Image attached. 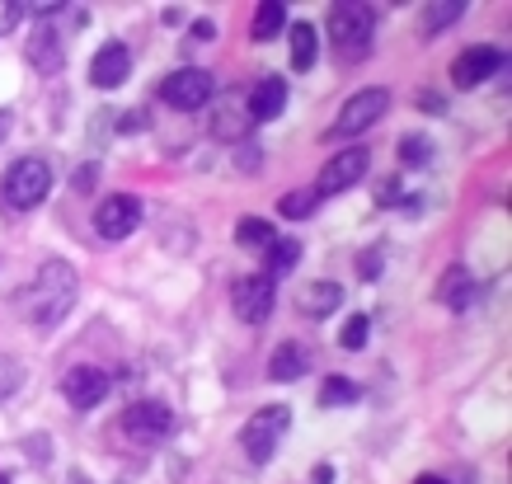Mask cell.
I'll use <instances>...</instances> for the list:
<instances>
[{
  "mask_svg": "<svg viewBox=\"0 0 512 484\" xmlns=\"http://www.w3.org/2000/svg\"><path fill=\"white\" fill-rule=\"evenodd\" d=\"M287 428H292V409H287V405H268V409H259V414L245 423L240 447H245V456L254 461V466H264V461H273L278 442L287 438Z\"/></svg>",
  "mask_w": 512,
  "mask_h": 484,
  "instance_id": "277c9868",
  "label": "cell"
},
{
  "mask_svg": "<svg viewBox=\"0 0 512 484\" xmlns=\"http://www.w3.org/2000/svg\"><path fill=\"white\" fill-rule=\"evenodd\" d=\"M24 19V0H0V33H15Z\"/></svg>",
  "mask_w": 512,
  "mask_h": 484,
  "instance_id": "f1b7e54d",
  "label": "cell"
},
{
  "mask_svg": "<svg viewBox=\"0 0 512 484\" xmlns=\"http://www.w3.org/2000/svg\"><path fill=\"white\" fill-rule=\"evenodd\" d=\"M141 123H146V113H141V109L123 113V132H141Z\"/></svg>",
  "mask_w": 512,
  "mask_h": 484,
  "instance_id": "836d02e7",
  "label": "cell"
},
{
  "mask_svg": "<svg viewBox=\"0 0 512 484\" xmlns=\"http://www.w3.org/2000/svg\"><path fill=\"white\" fill-rule=\"evenodd\" d=\"M94 179H99V165H85V170L76 174V193H90Z\"/></svg>",
  "mask_w": 512,
  "mask_h": 484,
  "instance_id": "d6a6232c",
  "label": "cell"
},
{
  "mask_svg": "<svg viewBox=\"0 0 512 484\" xmlns=\"http://www.w3.org/2000/svg\"><path fill=\"white\" fill-rule=\"evenodd\" d=\"M381 259H386L381 250H367V254H362V278H367V282L381 278Z\"/></svg>",
  "mask_w": 512,
  "mask_h": 484,
  "instance_id": "4dcf8cb0",
  "label": "cell"
},
{
  "mask_svg": "<svg viewBox=\"0 0 512 484\" xmlns=\"http://www.w3.org/2000/svg\"><path fill=\"white\" fill-rule=\"evenodd\" d=\"M109 372H104V367H90V362H80V367H71V372L62 376V400L71 409H80V414H85V409H94V405H104V400H109Z\"/></svg>",
  "mask_w": 512,
  "mask_h": 484,
  "instance_id": "8fae6325",
  "label": "cell"
},
{
  "mask_svg": "<svg viewBox=\"0 0 512 484\" xmlns=\"http://www.w3.org/2000/svg\"><path fill=\"white\" fill-rule=\"evenodd\" d=\"M311 372V348L287 339V344L273 348V358H268V376L273 381H301V376Z\"/></svg>",
  "mask_w": 512,
  "mask_h": 484,
  "instance_id": "e0dca14e",
  "label": "cell"
},
{
  "mask_svg": "<svg viewBox=\"0 0 512 484\" xmlns=\"http://www.w3.org/2000/svg\"><path fill=\"white\" fill-rule=\"evenodd\" d=\"M0 484H10V475H0Z\"/></svg>",
  "mask_w": 512,
  "mask_h": 484,
  "instance_id": "74e56055",
  "label": "cell"
},
{
  "mask_svg": "<svg viewBox=\"0 0 512 484\" xmlns=\"http://www.w3.org/2000/svg\"><path fill=\"white\" fill-rule=\"evenodd\" d=\"M287 29V5H282V0H264V5H259V10H254V38H259V43H268V38H278V33Z\"/></svg>",
  "mask_w": 512,
  "mask_h": 484,
  "instance_id": "44dd1931",
  "label": "cell"
},
{
  "mask_svg": "<svg viewBox=\"0 0 512 484\" xmlns=\"http://www.w3.org/2000/svg\"><path fill=\"white\" fill-rule=\"evenodd\" d=\"M470 5L466 0H437V5H428V15H423V29L428 33H442L447 24H456V19L466 15Z\"/></svg>",
  "mask_w": 512,
  "mask_h": 484,
  "instance_id": "cb8c5ba5",
  "label": "cell"
},
{
  "mask_svg": "<svg viewBox=\"0 0 512 484\" xmlns=\"http://www.w3.org/2000/svg\"><path fill=\"white\" fill-rule=\"evenodd\" d=\"M24 376H29V367L15 358V353H0V400H10V395H19V386H24Z\"/></svg>",
  "mask_w": 512,
  "mask_h": 484,
  "instance_id": "d4e9b609",
  "label": "cell"
},
{
  "mask_svg": "<svg viewBox=\"0 0 512 484\" xmlns=\"http://www.w3.org/2000/svg\"><path fill=\"white\" fill-rule=\"evenodd\" d=\"M508 66V52L494 43H480V47H466L456 62H451V85L456 90H475V85H484V80L494 76V71H503Z\"/></svg>",
  "mask_w": 512,
  "mask_h": 484,
  "instance_id": "30bf717a",
  "label": "cell"
},
{
  "mask_svg": "<svg viewBox=\"0 0 512 484\" xmlns=\"http://www.w3.org/2000/svg\"><path fill=\"white\" fill-rule=\"evenodd\" d=\"M66 484H90V480H85V475H80V470H76V475H71V480H66Z\"/></svg>",
  "mask_w": 512,
  "mask_h": 484,
  "instance_id": "8d00e7d4",
  "label": "cell"
},
{
  "mask_svg": "<svg viewBox=\"0 0 512 484\" xmlns=\"http://www.w3.org/2000/svg\"><path fill=\"white\" fill-rule=\"evenodd\" d=\"M315 203H320V198H315V188H296V193H287V198H282V217H292V221L311 217Z\"/></svg>",
  "mask_w": 512,
  "mask_h": 484,
  "instance_id": "4316f807",
  "label": "cell"
},
{
  "mask_svg": "<svg viewBox=\"0 0 512 484\" xmlns=\"http://www.w3.org/2000/svg\"><path fill=\"white\" fill-rule=\"evenodd\" d=\"M400 203V179H381L376 184V207H395Z\"/></svg>",
  "mask_w": 512,
  "mask_h": 484,
  "instance_id": "f546056e",
  "label": "cell"
},
{
  "mask_svg": "<svg viewBox=\"0 0 512 484\" xmlns=\"http://www.w3.org/2000/svg\"><path fill=\"white\" fill-rule=\"evenodd\" d=\"M362 400V386L348 381V376H329L325 386H320V405L325 409H339V405H357Z\"/></svg>",
  "mask_w": 512,
  "mask_h": 484,
  "instance_id": "603a6c76",
  "label": "cell"
},
{
  "mask_svg": "<svg viewBox=\"0 0 512 484\" xmlns=\"http://www.w3.org/2000/svg\"><path fill=\"white\" fill-rule=\"evenodd\" d=\"M231 306H235V315H240L245 325H264L268 311H273V278H264V273L240 278L231 287Z\"/></svg>",
  "mask_w": 512,
  "mask_h": 484,
  "instance_id": "7c38bea8",
  "label": "cell"
},
{
  "mask_svg": "<svg viewBox=\"0 0 512 484\" xmlns=\"http://www.w3.org/2000/svg\"><path fill=\"white\" fill-rule=\"evenodd\" d=\"M414 484H447V480H442V475H419Z\"/></svg>",
  "mask_w": 512,
  "mask_h": 484,
  "instance_id": "d590c367",
  "label": "cell"
},
{
  "mask_svg": "<svg viewBox=\"0 0 512 484\" xmlns=\"http://www.w3.org/2000/svg\"><path fill=\"white\" fill-rule=\"evenodd\" d=\"M118 428H123L127 442H137V447H156L174 433V409L160 405V400H137V405H127L118 414Z\"/></svg>",
  "mask_w": 512,
  "mask_h": 484,
  "instance_id": "5b68a950",
  "label": "cell"
},
{
  "mask_svg": "<svg viewBox=\"0 0 512 484\" xmlns=\"http://www.w3.org/2000/svg\"><path fill=\"white\" fill-rule=\"evenodd\" d=\"M76 297H80L76 268L66 264V259H43L38 273H33V282L24 287L19 306H24V320H29V325L52 329V325H62L66 315H71Z\"/></svg>",
  "mask_w": 512,
  "mask_h": 484,
  "instance_id": "6da1fadb",
  "label": "cell"
},
{
  "mask_svg": "<svg viewBox=\"0 0 512 484\" xmlns=\"http://www.w3.org/2000/svg\"><path fill=\"white\" fill-rule=\"evenodd\" d=\"M372 33H376L372 5H334L329 10V43L339 47L343 57H367Z\"/></svg>",
  "mask_w": 512,
  "mask_h": 484,
  "instance_id": "3957f363",
  "label": "cell"
},
{
  "mask_svg": "<svg viewBox=\"0 0 512 484\" xmlns=\"http://www.w3.org/2000/svg\"><path fill=\"white\" fill-rule=\"evenodd\" d=\"M400 160L409 165V170H423L428 160H433V141L423 137V132H414V137L400 141Z\"/></svg>",
  "mask_w": 512,
  "mask_h": 484,
  "instance_id": "484cf974",
  "label": "cell"
},
{
  "mask_svg": "<svg viewBox=\"0 0 512 484\" xmlns=\"http://www.w3.org/2000/svg\"><path fill=\"white\" fill-rule=\"evenodd\" d=\"M296 264H301V240L278 235V240L268 245V273H264V278H282V273H292Z\"/></svg>",
  "mask_w": 512,
  "mask_h": 484,
  "instance_id": "ffe728a7",
  "label": "cell"
},
{
  "mask_svg": "<svg viewBox=\"0 0 512 484\" xmlns=\"http://www.w3.org/2000/svg\"><path fill=\"white\" fill-rule=\"evenodd\" d=\"M437 297L447 301L451 311H470V306H475V297H480V287H475V278H470L466 268H451L447 282L437 287Z\"/></svg>",
  "mask_w": 512,
  "mask_h": 484,
  "instance_id": "ac0fdd59",
  "label": "cell"
},
{
  "mask_svg": "<svg viewBox=\"0 0 512 484\" xmlns=\"http://www.w3.org/2000/svg\"><path fill=\"white\" fill-rule=\"evenodd\" d=\"M282 109H287V80L282 76H264L245 99V113L254 123H273Z\"/></svg>",
  "mask_w": 512,
  "mask_h": 484,
  "instance_id": "9a60e30c",
  "label": "cell"
},
{
  "mask_svg": "<svg viewBox=\"0 0 512 484\" xmlns=\"http://www.w3.org/2000/svg\"><path fill=\"white\" fill-rule=\"evenodd\" d=\"M367 334H372V320H367V315H353V320L343 325V334H339L343 353H357V348H367Z\"/></svg>",
  "mask_w": 512,
  "mask_h": 484,
  "instance_id": "83f0119b",
  "label": "cell"
},
{
  "mask_svg": "<svg viewBox=\"0 0 512 484\" xmlns=\"http://www.w3.org/2000/svg\"><path fill=\"white\" fill-rule=\"evenodd\" d=\"M343 306V287L339 282H306L301 292H296V311L311 315V320H325Z\"/></svg>",
  "mask_w": 512,
  "mask_h": 484,
  "instance_id": "2e32d148",
  "label": "cell"
},
{
  "mask_svg": "<svg viewBox=\"0 0 512 484\" xmlns=\"http://www.w3.org/2000/svg\"><path fill=\"white\" fill-rule=\"evenodd\" d=\"M141 198L137 193H109L104 203L94 207V231L104 235V240H127V235L141 226Z\"/></svg>",
  "mask_w": 512,
  "mask_h": 484,
  "instance_id": "ba28073f",
  "label": "cell"
},
{
  "mask_svg": "<svg viewBox=\"0 0 512 484\" xmlns=\"http://www.w3.org/2000/svg\"><path fill=\"white\" fill-rule=\"evenodd\" d=\"M10 127H15V109H0V146L10 137Z\"/></svg>",
  "mask_w": 512,
  "mask_h": 484,
  "instance_id": "e575fe53",
  "label": "cell"
},
{
  "mask_svg": "<svg viewBox=\"0 0 512 484\" xmlns=\"http://www.w3.org/2000/svg\"><path fill=\"white\" fill-rule=\"evenodd\" d=\"M127 71H132V47L118 43V38H109V43L90 57V85L94 90H118V85L127 80Z\"/></svg>",
  "mask_w": 512,
  "mask_h": 484,
  "instance_id": "4fadbf2b",
  "label": "cell"
},
{
  "mask_svg": "<svg viewBox=\"0 0 512 484\" xmlns=\"http://www.w3.org/2000/svg\"><path fill=\"white\" fill-rule=\"evenodd\" d=\"M212 94H217V80H212V71H202V66H179V71H170V76L160 80V99L184 113L202 109Z\"/></svg>",
  "mask_w": 512,
  "mask_h": 484,
  "instance_id": "52a82bcc",
  "label": "cell"
},
{
  "mask_svg": "<svg viewBox=\"0 0 512 484\" xmlns=\"http://www.w3.org/2000/svg\"><path fill=\"white\" fill-rule=\"evenodd\" d=\"M390 113V90H381V85H372V90H357L348 104L339 109V118H334V127H329V137H357V132H367V127H376L381 118Z\"/></svg>",
  "mask_w": 512,
  "mask_h": 484,
  "instance_id": "8992f818",
  "label": "cell"
},
{
  "mask_svg": "<svg viewBox=\"0 0 512 484\" xmlns=\"http://www.w3.org/2000/svg\"><path fill=\"white\" fill-rule=\"evenodd\" d=\"M320 57V33L315 24H292V71H311Z\"/></svg>",
  "mask_w": 512,
  "mask_h": 484,
  "instance_id": "d6986e66",
  "label": "cell"
},
{
  "mask_svg": "<svg viewBox=\"0 0 512 484\" xmlns=\"http://www.w3.org/2000/svg\"><path fill=\"white\" fill-rule=\"evenodd\" d=\"M235 240H240L245 250H268V245L278 240V231H273L264 217H240V226H235Z\"/></svg>",
  "mask_w": 512,
  "mask_h": 484,
  "instance_id": "7402d4cb",
  "label": "cell"
},
{
  "mask_svg": "<svg viewBox=\"0 0 512 484\" xmlns=\"http://www.w3.org/2000/svg\"><path fill=\"white\" fill-rule=\"evenodd\" d=\"M29 62H33V71H43V76H57V71L66 66V38H62V29H57L52 19H43V24L33 29Z\"/></svg>",
  "mask_w": 512,
  "mask_h": 484,
  "instance_id": "5bb4252c",
  "label": "cell"
},
{
  "mask_svg": "<svg viewBox=\"0 0 512 484\" xmlns=\"http://www.w3.org/2000/svg\"><path fill=\"white\" fill-rule=\"evenodd\" d=\"M367 165H372V151H367V146H348V151H339V156H329L325 170H320V179H315V198L348 193V188L367 174Z\"/></svg>",
  "mask_w": 512,
  "mask_h": 484,
  "instance_id": "9c48e42d",
  "label": "cell"
},
{
  "mask_svg": "<svg viewBox=\"0 0 512 484\" xmlns=\"http://www.w3.org/2000/svg\"><path fill=\"white\" fill-rule=\"evenodd\" d=\"M47 193H52V165L43 156L15 160L0 179V207H10V212H33Z\"/></svg>",
  "mask_w": 512,
  "mask_h": 484,
  "instance_id": "7a4b0ae2",
  "label": "cell"
},
{
  "mask_svg": "<svg viewBox=\"0 0 512 484\" xmlns=\"http://www.w3.org/2000/svg\"><path fill=\"white\" fill-rule=\"evenodd\" d=\"M188 38H193V43H207V38H217V24H212V19H198V24L188 29Z\"/></svg>",
  "mask_w": 512,
  "mask_h": 484,
  "instance_id": "1f68e13d",
  "label": "cell"
}]
</instances>
